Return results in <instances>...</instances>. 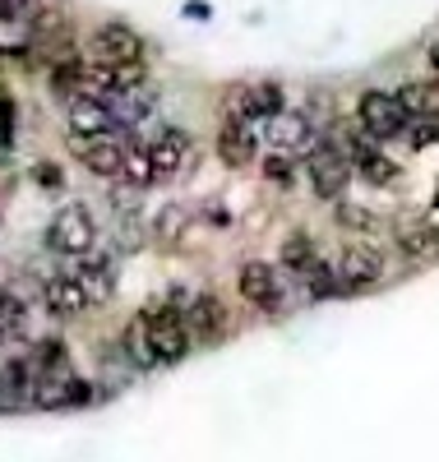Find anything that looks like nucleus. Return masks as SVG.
Here are the masks:
<instances>
[{
    "mask_svg": "<svg viewBox=\"0 0 439 462\" xmlns=\"http://www.w3.org/2000/svg\"><path fill=\"white\" fill-rule=\"evenodd\" d=\"M121 180H130L135 189L157 180V176H153V162H148V143H135V148H126V167H121Z\"/></svg>",
    "mask_w": 439,
    "mask_h": 462,
    "instance_id": "nucleus-22",
    "label": "nucleus"
},
{
    "mask_svg": "<svg viewBox=\"0 0 439 462\" xmlns=\"http://www.w3.org/2000/svg\"><path fill=\"white\" fill-rule=\"evenodd\" d=\"M37 0H0V23H28Z\"/></svg>",
    "mask_w": 439,
    "mask_h": 462,
    "instance_id": "nucleus-27",
    "label": "nucleus"
},
{
    "mask_svg": "<svg viewBox=\"0 0 439 462\" xmlns=\"http://www.w3.org/2000/svg\"><path fill=\"white\" fill-rule=\"evenodd\" d=\"M144 333H148V346H153V356L157 365H172L190 352V328H185V310H176V305H157V310H144L139 315Z\"/></svg>",
    "mask_w": 439,
    "mask_h": 462,
    "instance_id": "nucleus-1",
    "label": "nucleus"
},
{
    "mask_svg": "<svg viewBox=\"0 0 439 462\" xmlns=\"http://www.w3.org/2000/svg\"><path fill=\"white\" fill-rule=\"evenodd\" d=\"M126 356H130L135 365H157L153 346H148V333H144V324H139V319L126 328Z\"/></svg>",
    "mask_w": 439,
    "mask_h": 462,
    "instance_id": "nucleus-25",
    "label": "nucleus"
},
{
    "mask_svg": "<svg viewBox=\"0 0 439 462\" xmlns=\"http://www.w3.org/2000/svg\"><path fill=\"white\" fill-rule=\"evenodd\" d=\"M148 162H153V176L157 180H172V176H181L190 162H194V139L185 134V130H163V134H153L148 139Z\"/></svg>",
    "mask_w": 439,
    "mask_h": 462,
    "instance_id": "nucleus-8",
    "label": "nucleus"
},
{
    "mask_svg": "<svg viewBox=\"0 0 439 462\" xmlns=\"http://www.w3.org/2000/svg\"><path fill=\"white\" fill-rule=\"evenodd\" d=\"M397 250L407 259H434L439 254V222L434 217H412L397 226Z\"/></svg>",
    "mask_w": 439,
    "mask_h": 462,
    "instance_id": "nucleus-18",
    "label": "nucleus"
},
{
    "mask_svg": "<svg viewBox=\"0 0 439 462\" xmlns=\"http://www.w3.org/2000/svg\"><path fill=\"white\" fill-rule=\"evenodd\" d=\"M70 130L74 134H116L121 121H116V111H111L107 97L79 93V97H70Z\"/></svg>",
    "mask_w": 439,
    "mask_h": 462,
    "instance_id": "nucleus-13",
    "label": "nucleus"
},
{
    "mask_svg": "<svg viewBox=\"0 0 439 462\" xmlns=\"http://www.w3.org/2000/svg\"><path fill=\"white\" fill-rule=\"evenodd\" d=\"M70 148H74V158L84 162L93 176H102V180H121L126 143L116 139V134H74V130H70Z\"/></svg>",
    "mask_w": 439,
    "mask_h": 462,
    "instance_id": "nucleus-4",
    "label": "nucleus"
},
{
    "mask_svg": "<svg viewBox=\"0 0 439 462\" xmlns=\"http://www.w3.org/2000/svg\"><path fill=\"white\" fill-rule=\"evenodd\" d=\"M42 300H47V310L61 315V319H74V315H84V310H89V291L79 287L74 273H56V278H47Z\"/></svg>",
    "mask_w": 439,
    "mask_h": 462,
    "instance_id": "nucleus-15",
    "label": "nucleus"
},
{
    "mask_svg": "<svg viewBox=\"0 0 439 462\" xmlns=\"http://www.w3.org/2000/svg\"><path fill=\"white\" fill-rule=\"evenodd\" d=\"M338 217H342L347 226H361V231H370V226H375V217H370L366 208H351V204H342V208H338Z\"/></svg>",
    "mask_w": 439,
    "mask_h": 462,
    "instance_id": "nucleus-28",
    "label": "nucleus"
},
{
    "mask_svg": "<svg viewBox=\"0 0 439 462\" xmlns=\"http://www.w3.org/2000/svg\"><path fill=\"white\" fill-rule=\"evenodd\" d=\"M310 158V189L319 199H338L342 189H347V180H351V158L342 148H310L305 152Z\"/></svg>",
    "mask_w": 439,
    "mask_h": 462,
    "instance_id": "nucleus-6",
    "label": "nucleus"
},
{
    "mask_svg": "<svg viewBox=\"0 0 439 462\" xmlns=\"http://www.w3.org/2000/svg\"><path fill=\"white\" fill-rule=\"evenodd\" d=\"M287 102H283V88L277 84H241L231 88L227 97V116H236V121H250V125H264L268 116H277Z\"/></svg>",
    "mask_w": 439,
    "mask_h": 462,
    "instance_id": "nucleus-9",
    "label": "nucleus"
},
{
    "mask_svg": "<svg viewBox=\"0 0 439 462\" xmlns=\"http://www.w3.org/2000/svg\"><path fill=\"white\" fill-rule=\"evenodd\" d=\"M89 56L93 60H107V65H130V60H144V37L126 23H102L89 42Z\"/></svg>",
    "mask_w": 439,
    "mask_h": 462,
    "instance_id": "nucleus-10",
    "label": "nucleus"
},
{
    "mask_svg": "<svg viewBox=\"0 0 439 462\" xmlns=\"http://www.w3.org/2000/svg\"><path fill=\"white\" fill-rule=\"evenodd\" d=\"M185 328L194 342H218L227 333V310L218 296H194L185 300Z\"/></svg>",
    "mask_w": 439,
    "mask_h": 462,
    "instance_id": "nucleus-14",
    "label": "nucleus"
},
{
    "mask_svg": "<svg viewBox=\"0 0 439 462\" xmlns=\"http://www.w3.org/2000/svg\"><path fill=\"white\" fill-rule=\"evenodd\" d=\"M356 125H361L370 139H397L407 130V111H403V102H397V93L366 88L361 102H356Z\"/></svg>",
    "mask_w": 439,
    "mask_h": 462,
    "instance_id": "nucleus-2",
    "label": "nucleus"
},
{
    "mask_svg": "<svg viewBox=\"0 0 439 462\" xmlns=\"http://www.w3.org/2000/svg\"><path fill=\"white\" fill-rule=\"evenodd\" d=\"M268 139H273V152H287V158H305V152L314 148V125H310V116L301 111H277L268 116Z\"/></svg>",
    "mask_w": 439,
    "mask_h": 462,
    "instance_id": "nucleus-11",
    "label": "nucleus"
},
{
    "mask_svg": "<svg viewBox=\"0 0 439 462\" xmlns=\"http://www.w3.org/2000/svg\"><path fill=\"white\" fill-rule=\"evenodd\" d=\"M218 158H222L227 167H250V162L259 158V125L227 116V125L218 130Z\"/></svg>",
    "mask_w": 439,
    "mask_h": 462,
    "instance_id": "nucleus-12",
    "label": "nucleus"
},
{
    "mask_svg": "<svg viewBox=\"0 0 439 462\" xmlns=\"http://www.w3.org/2000/svg\"><path fill=\"white\" fill-rule=\"evenodd\" d=\"M347 158H351V171H361L370 185H388V180H397V162L388 158V152H379V148L370 143V134H366V139H356Z\"/></svg>",
    "mask_w": 439,
    "mask_h": 462,
    "instance_id": "nucleus-16",
    "label": "nucleus"
},
{
    "mask_svg": "<svg viewBox=\"0 0 439 462\" xmlns=\"http://www.w3.org/2000/svg\"><path fill=\"white\" fill-rule=\"evenodd\" d=\"M74 278H79V287L89 291V305H98V300H107L111 291H116V273H111V259L107 254H79V268H74Z\"/></svg>",
    "mask_w": 439,
    "mask_h": 462,
    "instance_id": "nucleus-17",
    "label": "nucleus"
},
{
    "mask_svg": "<svg viewBox=\"0 0 439 462\" xmlns=\"http://www.w3.org/2000/svg\"><path fill=\"white\" fill-rule=\"evenodd\" d=\"M430 69H434V74H439V42H434V47H430Z\"/></svg>",
    "mask_w": 439,
    "mask_h": 462,
    "instance_id": "nucleus-29",
    "label": "nucleus"
},
{
    "mask_svg": "<svg viewBox=\"0 0 439 462\" xmlns=\"http://www.w3.org/2000/svg\"><path fill=\"white\" fill-rule=\"evenodd\" d=\"M93 241H98V226H93V213H89L84 204H65V208L51 217V226H47V245H51L56 254H70V259L89 254Z\"/></svg>",
    "mask_w": 439,
    "mask_h": 462,
    "instance_id": "nucleus-3",
    "label": "nucleus"
},
{
    "mask_svg": "<svg viewBox=\"0 0 439 462\" xmlns=\"http://www.w3.org/2000/svg\"><path fill=\"white\" fill-rule=\"evenodd\" d=\"M28 23H33L37 47H42V42H56V37H65V14H61V10H42V5H37V10L28 14Z\"/></svg>",
    "mask_w": 439,
    "mask_h": 462,
    "instance_id": "nucleus-24",
    "label": "nucleus"
},
{
    "mask_svg": "<svg viewBox=\"0 0 439 462\" xmlns=\"http://www.w3.org/2000/svg\"><path fill=\"white\" fill-rule=\"evenodd\" d=\"M292 162L296 158H287V152H268V158H264V176L277 180V185H287L292 180Z\"/></svg>",
    "mask_w": 439,
    "mask_h": 462,
    "instance_id": "nucleus-26",
    "label": "nucleus"
},
{
    "mask_svg": "<svg viewBox=\"0 0 439 462\" xmlns=\"http://www.w3.org/2000/svg\"><path fill=\"white\" fill-rule=\"evenodd\" d=\"M28 328V305L14 291H0V342H14Z\"/></svg>",
    "mask_w": 439,
    "mask_h": 462,
    "instance_id": "nucleus-20",
    "label": "nucleus"
},
{
    "mask_svg": "<svg viewBox=\"0 0 439 462\" xmlns=\"http://www.w3.org/2000/svg\"><path fill=\"white\" fill-rule=\"evenodd\" d=\"M185 226H190V213H185L181 204H167L163 213L153 217V236H157V241H181Z\"/></svg>",
    "mask_w": 439,
    "mask_h": 462,
    "instance_id": "nucleus-23",
    "label": "nucleus"
},
{
    "mask_svg": "<svg viewBox=\"0 0 439 462\" xmlns=\"http://www.w3.org/2000/svg\"><path fill=\"white\" fill-rule=\"evenodd\" d=\"M333 278H338V291H370L384 278V254L370 245H347L333 259Z\"/></svg>",
    "mask_w": 439,
    "mask_h": 462,
    "instance_id": "nucleus-5",
    "label": "nucleus"
},
{
    "mask_svg": "<svg viewBox=\"0 0 439 462\" xmlns=\"http://www.w3.org/2000/svg\"><path fill=\"white\" fill-rule=\"evenodd\" d=\"M397 102H403L407 121L439 116V84H407V88H397Z\"/></svg>",
    "mask_w": 439,
    "mask_h": 462,
    "instance_id": "nucleus-19",
    "label": "nucleus"
},
{
    "mask_svg": "<svg viewBox=\"0 0 439 462\" xmlns=\"http://www.w3.org/2000/svg\"><path fill=\"white\" fill-rule=\"evenodd\" d=\"M314 263H319V250H314V241H310V236H292V241L283 245V268H287V273L305 278Z\"/></svg>",
    "mask_w": 439,
    "mask_h": 462,
    "instance_id": "nucleus-21",
    "label": "nucleus"
},
{
    "mask_svg": "<svg viewBox=\"0 0 439 462\" xmlns=\"http://www.w3.org/2000/svg\"><path fill=\"white\" fill-rule=\"evenodd\" d=\"M236 287H241V296L255 305V310H268V315L283 310V278H277V268H273V263H264V259L241 263V273H236Z\"/></svg>",
    "mask_w": 439,
    "mask_h": 462,
    "instance_id": "nucleus-7",
    "label": "nucleus"
}]
</instances>
